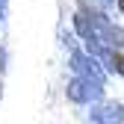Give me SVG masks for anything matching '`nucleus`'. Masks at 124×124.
I'll list each match as a JSON object with an SVG mask.
<instances>
[{
  "label": "nucleus",
  "mask_w": 124,
  "mask_h": 124,
  "mask_svg": "<svg viewBox=\"0 0 124 124\" xmlns=\"http://www.w3.org/2000/svg\"><path fill=\"white\" fill-rule=\"evenodd\" d=\"M3 15H6V0H0V21H3Z\"/></svg>",
  "instance_id": "nucleus-5"
},
{
  "label": "nucleus",
  "mask_w": 124,
  "mask_h": 124,
  "mask_svg": "<svg viewBox=\"0 0 124 124\" xmlns=\"http://www.w3.org/2000/svg\"><path fill=\"white\" fill-rule=\"evenodd\" d=\"M103 62H106V68L109 71H115V74H124V53H121V47H101V53H98Z\"/></svg>",
  "instance_id": "nucleus-4"
},
{
  "label": "nucleus",
  "mask_w": 124,
  "mask_h": 124,
  "mask_svg": "<svg viewBox=\"0 0 124 124\" xmlns=\"http://www.w3.org/2000/svg\"><path fill=\"white\" fill-rule=\"evenodd\" d=\"M71 68L80 77H89V80H95V83H103V71L98 65L95 53H74L71 56Z\"/></svg>",
  "instance_id": "nucleus-2"
},
{
  "label": "nucleus",
  "mask_w": 124,
  "mask_h": 124,
  "mask_svg": "<svg viewBox=\"0 0 124 124\" xmlns=\"http://www.w3.org/2000/svg\"><path fill=\"white\" fill-rule=\"evenodd\" d=\"M101 89H103V83H95L89 77L77 74L65 92H68V101H74V103H92V101H101Z\"/></svg>",
  "instance_id": "nucleus-1"
},
{
  "label": "nucleus",
  "mask_w": 124,
  "mask_h": 124,
  "mask_svg": "<svg viewBox=\"0 0 124 124\" xmlns=\"http://www.w3.org/2000/svg\"><path fill=\"white\" fill-rule=\"evenodd\" d=\"M92 121L95 124H121L124 121V106L121 103H98L92 109Z\"/></svg>",
  "instance_id": "nucleus-3"
},
{
  "label": "nucleus",
  "mask_w": 124,
  "mask_h": 124,
  "mask_svg": "<svg viewBox=\"0 0 124 124\" xmlns=\"http://www.w3.org/2000/svg\"><path fill=\"white\" fill-rule=\"evenodd\" d=\"M118 9H121V12H124V0H118Z\"/></svg>",
  "instance_id": "nucleus-6"
}]
</instances>
